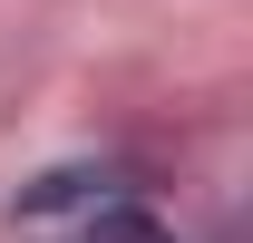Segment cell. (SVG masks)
<instances>
[{
    "mask_svg": "<svg viewBox=\"0 0 253 243\" xmlns=\"http://www.w3.org/2000/svg\"><path fill=\"white\" fill-rule=\"evenodd\" d=\"M107 175H88V165H59V175H39V185H20V214H68V204H88Z\"/></svg>",
    "mask_w": 253,
    "mask_h": 243,
    "instance_id": "cell-1",
    "label": "cell"
},
{
    "mask_svg": "<svg viewBox=\"0 0 253 243\" xmlns=\"http://www.w3.org/2000/svg\"><path fill=\"white\" fill-rule=\"evenodd\" d=\"M88 243H175V234H166L156 214H136V204H107V214L88 224Z\"/></svg>",
    "mask_w": 253,
    "mask_h": 243,
    "instance_id": "cell-2",
    "label": "cell"
}]
</instances>
